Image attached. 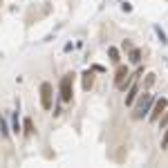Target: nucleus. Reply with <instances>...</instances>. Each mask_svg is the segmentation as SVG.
Wrapping results in <instances>:
<instances>
[{
	"instance_id": "f257e3e1",
	"label": "nucleus",
	"mask_w": 168,
	"mask_h": 168,
	"mask_svg": "<svg viewBox=\"0 0 168 168\" xmlns=\"http://www.w3.org/2000/svg\"><path fill=\"white\" fill-rule=\"evenodd\" d=\"M153 103H155V97L153 94H141V99H139V103H137V108L132 112V119H144V114L150 112Z\"/></svg>"
},
{
	"instance_id": "f03ea898",
	"label": "nucleus",
	"mask_w": 168,
	"mask_h": 168,
	"mask_svg": "<svg viewBox=\"0 0 168 168\" xmlns=\"http://www.w3.org/2000/svg\"><path fill=\"white\" fill-rule=\"evenodd\" d=\"M72 94H74V74H65L61 79V101L70 103Z\"/></svg>"
},
{
	"instance_id": "7ed1b4c3",
	"label": "nucleus",
	"mask_w": 168,
	"mask_h": 168,
	"mask_svg": "<svg viewBox=\"0 0 168 168\" xmlns=\"http://www.w3.org/2000/svg\"><path fill=\"white\" fill-rule=\"evenodd\" d=\"M166 108H168V99H166V97L157 99V101H155V106L150 108V114H148V119H150L153 123H157V119L162 117V112H164Z\"/></svg>"
},
{
	"instance_id": "20e7f679",
	"label": "nucleus",
	"mask_w": 168,
	"mask_h": 168,
	"mask_svg": "<svg viewBox=\"0 0 168 168\" xmlns=\"http://www.w3.org/2000/svg\"><path fill=\"white\" fill-rule=\"evenodd\" d=\"M52 83H43L41 85V106L43 110H52Z\"/></svg>"
},
{
	"instance_id": "39448f33",
	"label": "nucleus",
	"mask_w": 168,
	"mask_h": 168,
	"mask_svg": "<svg viewBox=\"0 0 168 168\" xmlns=\"http://www.w3.org/2000/svg\"><path fill=\"white\" fill-rule=\"evenodd\" d=\"M137 94H139V85H137V83H132V85L128 88V94H126V106H132L135 99H137Z\"/></svg>"
},
{
	"instance_id": "423d86ee",
	"label": "nucleus",
	"mask_w": 168,
	"mask_h": 168,
	"mask_svg": "<svg viewBox=\"0 0 168 168\" xmlns=\"http://www.w3.org/2000/svg\"><path fill=\"white\" fill-rule=\"evenodd\" d=\"M126 76H128V67H126V65H119V70H117V76H114V85L119 88L121 83L126 81Z\"/></svg>"
},
{
	"instance_id": "0eeeda50",
	"label": "nucleus",
	"mask_w": 168,
	"mask_h": 168,
	"mask_svg": "<svg viewBox=\"0 0 168 168\" xmlns=\"http://www.w3.org/2000/svg\"><path fill=\"white\" fill-rule=\"evenodd\" d=\"M92 83H94V76H92V70H88V72H83V90H90L92 88Z\"/></svg>"
},
{
	"instance_id": "6e6552de",
	"label": "nucleus",
	"mask_w": 168,
	"mask_h": 168,
	"mask_svg": "<svg viewBox=\"0 0 168 168\" xmlns=\"http://www.w3.org/2000/svg\"><path fill=\"white\" fill-rule=\"evenodd\" d=\"M128 58H130V63H135V65H137L139 61H141V50H137V47H135V50H130Z\"/></svg>"
},
{
	"instance_id": "1a4fd4ad",
	"label": "nucleus",
	"mask_w": 168,
	"mask_h": 168,
	"mask_svg": "<svg viewBox=\"0 0 168 168\" xmlns=\"http://www.w3.org/2000/svg\"><path fill=\"white\" fill-rule=\"evenodd\" d=\"M11 132H14V135L20 132V121H18V112H14V114H11Z\"/></svg>"
},
{
	"instance_id": "9d476101",
	"label": "nucleus",
	"mask_w": 168,
	"mask_h": 168,
	"mask_svg": "<svg viewBox=\"0 0 168 168\" xmlns=\"http://www.w3.org/2000/svg\"><path fill=\"white\" fill-rule=\"evenodd\" d=\"M108 56H110V61L112 63H119L121 58H119V50L117 47H108Z\"/></svg>"
},
{
	"instance_id": "9b49d317",
	"label": "nucleus",
	"mask_w": 168,
	"mask_h": 168,
	"mask_svg": "<svg viewBox=\"0 0 168 168\" xmlns=\"http://www.w3.org/2000/svg\"><path fill=\"white\" fill-rule=\"evenodd\" d=\"M23 128H25V132H27V135H34V132H36V130H34V123H32V119H25V121H23Z\"/></svg>"
},
{
	"instance_id": "f8f14e48",
	"label": "nucleus",
	"mask_w": 168,
	"mask_h": 168,
	"mask_svg": "<svg viewBox=\"0 0 168 168\" xmlns=\"http://www.w3.org/2000/svg\"><path fill=\"white\" fill-rule=\"evenodd\" d=\"M155 34L159 36V41H162V45H168V38H166V34L162 32V27H157V25H155Z\"/></svg>"
},
{
	"instance_id": "ddd939ff",
	"label": "nucleus",
	"mask_w": 168,
	"mask_h": 168,
	"mask_svg": "<svg viewBox=\"0 0 168 168\" xmlns=\"http://www.w3.org/2000/svg\"><path fill=\"white\" fill-rule=\"evenodd\" d=\"M157 123H159V128H168V112L164 110V117L157 119Z\"/></svg>"
},
{
	"instance_id": "4468645a",
	"label": "nucleus",
	"mask_w": 168,
	"mask_h": 168,
	"mask_svg": "<svg viewBox=\"0 0 168 168\" xmlns=\"http://www.w3.org/2000/svg\"><path fill=\"white\" fill-rule=\"evenodd\" d=\"M0 135H2V137H9V130H7L5 119H0Z\"/></svg>"
},
{
	"instance_id": "2eb2a0df",
	"label": "nucleus",
	"mask_w": 168,
	"mask_h": 168,
	"mask_svg": "<svg viewBox=\"0 0 168 168\" xmlns=\"http://www.w3.org/2000/svg\"><path fill=\"white\" fill-rule=\"evenodd\" d=\"M153 83H155V74H148V76H146V88H150Z\"/></svg>"
},
{
	"instance_id": "dca6fc26",
	"label": "nucleus",
	"mask_w": 168,
	"mask_h": 168,
	"mask_svg": "<svg viewBox=\"0 0 168 168\" xmlns=\"http://www.w3.org/2000/svg\"><path fill=\"white\" fill-rule=\"evenodd\" d=\"M164 148H168V128H166V132H164V139H162V150Z\"/></svg>"
},
{
	"instance_id": "f3484780",
	"label": "nucleus",
	"mask_w": 168,
	"mask_h": 168,
	"mask_svg": "<svg viewBox=\"0 0 168 168\" xmlns=\"http://www.w3.org/2000/svg\"><path fill=\"white\" fill-rule=\"evenodd\" d=\"M92 72H106L103 65H92Z\"/></svg>"
},
{
	"instance_id": "a211bd4d",
	"label": "nucleus",
	"mask_w": 168,
	"mask_h": 168,
	"mask_svg": "<svg viewBox=\"0 0 168 168\" xmlns=\"http://www.w3.org/2000/svg\"><path fill=\"white\" fill-rule=\"evenodd\" d=\"M121 9H123V11H132V5H128L126 0H123V5H121Z\"/></svg>"
},
{
	"instance_id": "6ab92c4d",
	"label": "nucleus",
	"mask_w": 168,
	"mask_h": 168,
	"mask_svg": "<svg viewBox=\"0 0 168 168\" xmlns=\"http://www.w3.org/2000/svg\"><path fill=\"white\" fill-rule=\"evenodd\" d=\"M121 2H123V0H121Z\"/></svg>"
},
{
	"instance_id": "aec40b11",
	"label": "nucleus",
	"mask_w": 168,
	"mask_h": 168,
	"mask_svg": "<svg viewBox=\"0 0 168 168\" xmlns=\"http://www.w3.org/2000/svg\"><path fill=\"white\" fill-rule=\"evenodd\" d=\"M0 119H2V117H0Z\"/></svg>"
}]
</instances>
